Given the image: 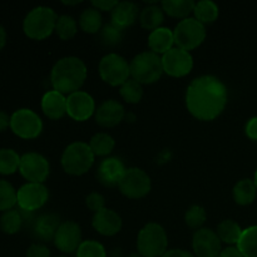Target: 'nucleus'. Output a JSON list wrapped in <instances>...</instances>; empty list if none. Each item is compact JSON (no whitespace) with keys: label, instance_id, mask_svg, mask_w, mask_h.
Segmentation results:
<instances>
[{"label":"nucleus","instance_id":"nucleus-1","mask_svg":"<svg viewBox=\"0 0 257 257\" xmlns=\"http://www.w3.org/2000/svg\"><path fill=\"white\" fill-rule=\"evenodd\" d=\"M227 88L215 75L196 78L186 90V107L188 112L205 122L220 117L227 105Z\"/></svg>","mask_w":257,"mask_h":257},{"label":"nucleus","instance_id":"nucleus-2","mask_svg":"<svg viewBox=\"0 0 257 257\" xmlns=\"http://www.w3.org/2000/svg\"><path fill=\"white\" fill-rule=\"evenodd\" d=\"M87 79V65L78 57L60 58L52 68L50 83L53 89L69 95L78 92Z\"/></svg>","mask_w":257,"mask_h":257},{"label":"nucleus","instance_id":"nucleus-3","mask_svg":"<svg viewBox=\"0 0 257 257\" xmlns=\"http://www.w3.org/2000/svg\"><path fill=\"white\" fill-rule=\"evenodd\" d=\"M58 15L52 8L37 7L30 10L23 22L25 35L33 40H44L55 32Z\"/></svg>","mask_w":257,"mask_h":257},{"label":"nucleus","instance_id":"nucleus-4","mask_svg":"<svg viewBox=\"0 0 257 257\" xmlns=\"http://www.w3.org/2000/svg\"><path fill=\"white\" fill-rule=\"evenodd\" d=\"M131 77L140 84H153L162 77V57L147 50L136 55L130 63Z\"/></svg>","mask_w":257,"mask_h":257},{"label":"nucleus","instance_id":"nucleus-5","mask_svg":"<svg viewBox=\"0 0 257 257\" xmlns=\"http://www.w3.org/2000/svg\"><path fill=\"white\" fill-rule=\"evenodd\" d=\"M94 153L89 143L73 142L68 146L62 155V167L70 176H82L92 168L94 163Z\"/></svg>","mask_w":257,"mask_h":257},{"label":"nucleus","instance_id":"nucleus-6","mask_svg":"<svg viewBox=\"0 0 257 257\" xmlns=\"http://www.w3.org/2000/svg\"><path fill=\"white\" fill-rule=\"evenodd\" d=\"M167 247V232L160 223H147L138 233L137 252L143 257H162L168 251Z\"/></svg>","mask_w":257,"mask_h":257},{"label":"nucleus","instance_id":"nucleus-7","mask_svg":"<svg viewBox=\"0 0 257 257\" xmlns=\"http://www.w3.org/2000/svg\"><path fill=\"white\" fill-rule=\"evenodd\" d=\"M98 72L102 80L112 87H120L131 77V65L125 58L109 53L100 59Z\"/></svg>","mask_w":257,"mask_h":257},{"label":"nucleus","instance_id":"nucleus-8","mask_svg":"<svg viewBox=\"0 0 257 257\" xmlns=\"http://www.w3.org/2000/svg\"><path fill=\"white\" fill-rule=\"evenodd\" d=\"M173 35H175V45H177L180 49L190 52L198 48L205 42L207 32L202 23H200L195 18H187V19L181 20L176 25Z\"/></svg>","mask_w":257,"mask_h":257},{"label":"nucleus","instance_id":"nucleus-9","mask_svg":"<svg viewBox=\"0 0 257 257\" xmlns=\"http://www.w3.org/2000/svg\"><path fill=\"white\" fill-rule=\"evenodd\" d=\"M10 130L23 140H34L43 131V120L34 110L20 108L10 115Z\"/></svg>","mask_w":257,"mask_h":257},{"label":"nucleus","instance_id":"nucleus-10","mask_svg":"<svg viewBox=\"0 0 257 257\" xmlns=\"http://www.w3.org/2000/svg\"><path fill=\"white\" fill-rule=\"evenodd\" d=\"M118 187L123 196L131 200H138L146 197L151 192L152 181L148 173L142 168L131 167L125 170Z\"/></svg>","mask_w":257,"mask_h":257},{"label":"nucleus","instance_id":"nucleus-11","mask_svg":"<svg viewBox=\"0 0 257 257\" xmlns=\"http://www.w3.org/2000/svg\"><path fill=\"white\" fill-rule=\"evenodd\" d=\"M17 198L20 211L32 213L40 210L49 200V191L44 183L28 182L17 191Z\"/></svg>","mask_w":257,"mask_h":257},{"label":"nucleus","instance_id":"nucleus-12","mask_svg":"<svg viewBox=\"0 0 257 257\" xmlns=\"http://www.w3.org/2000/svg\"><path fill=\"white\" fill-rule=\"evenodd\" d=\"M19 172L28 182L44 183L50 173V166L44 156L29 152L22 156Z\"/></svg>","mask_w":257,"mask_h":257},{"label":"nucleus","instance_id":"nucleus-13","mask_svg":"<svg viewBox=\"0 0 257 257\" xmlns=\"http://www.w3.org/2000/svg\"><path fill=\"white\" fill-rule=\"evenodd\" d=\"M163 72L173 78L186 77L191 73L193 68V58L190 52L172 48L170 52L162 55Z\"/></svg>","mask_w":257,"mask_h":257},{"label":"nucleus","instance_id":"nucleus-14","mask_svg":"<svg viewBox=\"0 0 257 257\" xmlns=\"http://www.w3.org/2000/svg\"><path fill=\"white\" fill-rule=\"evenodd\" d=\"M95 102L89 93L78 90L67 97V114L77 122H85L95 114Z\"/></svg>","mask_w":257,"mask_h":257},{"label":"nucleus","instance_id":"nucleus-15","mask_svg":"<svg viewBox=\"0 0 257 257\" xmlns=\"http://www.w3.org/2000/svg\"><path fill=\"white\" fill-rule=\"evenodd\" d=\"M192 248L196 257H218L222 251V242L216 231L202 227L193 235Z\"/></svg>","mask_w":257,"mask_h":257},{"label":"nucleus","instance_id":"nucleus-16","mask_svg":"<svg viewBox=\"0 0 257 257\" xmlns=\"http://www.w3.org/2000/svg\"><path fill=\"white\" fill-rule=\"evenodd\" d=\"M55 247L63 253L77 252L82 241V228L74 221H65L58 228L54 237Z\"/></svg>","mask_w":257,"mask_h":257},{"label":"nucleus","instance_id":"nucleus-17","mask_svg":"<svg viewBox=\"0 0 257 257\" xmlns=\"http://www.w3.org/2000/svg\"><path fill=\"white\" fill-rule=\"evenodd\" d=\"M125 170L127 168H125L124 163L119 158L107 157L98 166V180L105 187H115V186H119Z\"/></svg>","mask_w":257,"mask_h":257},{"label":"nucleus","instance_id":"nucleus-18","mask_svg":"<svg viewBox=\"0 0 257 257\" xmlns=\"http://www.w3.org/2000/svg\"><path fill=\"white\" fill-rule=\"evenodd\" d=\"M95 122L103 128H113L124 119V107L118 100H104L95 110Z\"/></svg>","mask_w":257,"mask_h":257},{"label":"nucleus","instance_id":"nucleus-19","mask_svg":"<svg viewBox=\"0 0 257 257\" xmlns=\"http://www.w3.org/2000/svg\"><path fill=\"white\" fill-rule=\"evenodd\" d=\"M122 217L110 208H103L94 213L92 226L99 235L114 236L122 230Z\"/></svg>","mask_w":257,"mask_h":257},{"label":"nucleus","instance_id":"nucleus-20","mask_svg":"<svg viewBox=\"0 0 257 257\" xmlns=\"http://www.w3.org/2000/svg\"><path fill=\"white\" fill-rule=\"evenodd\" d=\"M42 110L49 119H60L67 114V97L54 89L48 90L42 98Z\"/></svg>","mask_w":257,"mask_h":257},{"label":"nucleus","instance_id":"nucleus-21","mask_svg":"<svg viewBox=\"0 0 257 257\" xmlns=\"http://www.w3.org/2000/svg\"><path fill=\"white\" fill-rule=\"evenodd\" d=\"M140 17L138 7L132 2H118L110 13V23L119 29L124 30L136 23Z\"/></svg>","mask_w":257,"mask_h":257},{"label":"nucleus","instance_id":"nucleus-22","mask_svg":"<svg viewBox=\"0 0 257 257\" xmlns=\"http://www.w3.org/2000/svg\"><path fill=\"white\" fill-rule=\"evenodd\" d=\"M60 225L62 222H60L59 216L54 215V213H45V215L39 216L34 221L33 232L39 241L49 242V241H54L55 233Z\"/></svg>","mask_w":257,"mask_h":257},{"label":"nucleus","instance_id":"nucleus-23","mask_svg":"<svg viewBox=\"0 0 257 257\" xmlns=\"http://www.w3.org/2000/svg\"><path fill=\"white\" fill-rule=\"evenodd\" d=\"M175 45V35L173 32L168 28L161 27L158 29L153 30L148 35V47L151 52L156 54H166L170 52Z\"/></svg>","mask_w":257,"mask_h":257},{"label":"nucleus","instance_id":"nucleus-24","mask_svg":"<svg viewBox=\"0 0 257 257\" xmlns=\"http://www.w3.org/2000/svg\"><path fill=\"white\" fill-rule=\"evenodd\" d=\"M163 22H165V12H163L162 7H160L156 3L147 5L141 10L140 23L143 29L153 32V30L161 28Z\"/></svg>","mask_w":257,"mask_h":257},{"label":"nucleus","instance_id":"nucleus-25","mask_svg":"<svg viewBox=\"0 0 257 257\" xmlns=\"http://www.w3.org/2000/svg\"><path fill=\"white\" fill-rule=\"evenodd\" d=\"M233 200L240 206H248L255 201L257 195V187L253 180L243 178L238 181L232 191Z\"/></svg>","mask_w":257,"mask_h":257},{"label":"nucleus","instance_id":"nucleus-26","mask_svg":"<svg viewBox=\"0 0 257 257\" xmlns=\"http://www.w3.org/2000/svg\"><path fill=\"white\" fill-rule=\"evenodd\" d=\"M195 2L192 0H166L161 3L163 12L171 18L177 19H187L195 9Z\"/></svg>","mask_w":257,"mask_h":257},{"label":"nucleus","instance_id":"nucleus-27","mask_svg":"<svg viewBox=\"0 0 257 257\" xmlns=\"http://www.w3.org/2000/svg\"><path fill=\"white\" fill-rule=\"evenodd\" d=\"M79 27L87 34H98L102 29V14L99 10L93 7L83 10L79 17Z\"/></svg>","mask_w":257,"mask_h":257},{"label":"nucleus","instance_id":"nucleus-28","mask_svg":"<svg viewBox=\"0 0 257 257\" xmlns=\"http://www.w3.org/2000/svg\"><path fill=\"white\" fill-rule=\"evenodd\" d=\"M242 228L236 221L225 220L217 226V236L220 237L221 242H225L227 245H237L242 235Z\"/></svg>","mask_w":257,"mask_h":257},{"label":"nucleus","instance_id":"nucleus-29","mask_svg":"<svg viewBox=\"0 0 257 257\" xmlns=\"http://www.w3.org/2000/svg\"><path fill=\"white\" fill-rule=\"evenodd\" d=\"M114 138L104 132L95 133L89 141V147L95 157H107L114 150Z\"/></svg>","mask_w":257,"mask_h":257},{"label":"nucleus","instance_id":"nucleus-30","mask_svg":"<svg viewBox=\"0 0 257 257\" xmlns=\"http://www.w3.org/2000/svg\"><path fill=\"white\" fill-rule=\"evenodd\" d=\"M193 14H195V19L202 23L203 25L211 24L217 20L218 15H220V9L216 3L210 2V0H201L195 4Z\"/></svg>","mask_w":257,"mask_h":257},{"label":"nucleus","instance_id":"nucleus-31","mask_svg":"<svg viewBox=\"0 0 257 257\" xmlns=\"http://www.w3.org/2000/svg\"><path fill=\"white\" fill-rule=\"evenodd\" d=\"M236 247L243 257H257V226H250L242 231Z\"/></svg>","mask_w":257,"mask_h":257},{"label":"nucleus","instance_id":"nucleus-32","mask_svg":"<svg viewBox=\"0 0 257 257\" xmlns=\"http://www.w3.org/2000/svg\"><path fill=\"white\" fill-rule=\"evenodd\" d=\"M24 218L20 211L18 210H9L3 212L0 217V230L7 235H15L22 228Z\"/></svg>","mask_w":257,"mask_h":257},{"label":"nucleus","instance_id":"nucleus-33","mask_svg":"<svg viewBox=\"0 0 257 257\" xmlns=\"http://www.w3.org/2000/svg\"><path fill=\"white\" fill-rule=\"evenodd\" d=\"M22 156L18 155L12 148L0 150V175L9 176L19 171Z\"/></svg>","mask_w":257,"mask_h":257},{"label":"nucleus","instance_id":"nucleus-34","mask_svg":"<svg viewBox=\"0 0 257 257\" xmlns=\"http://www.w3.org/2000/svg\"><path fill=\"white\" fill-rule=\"evenodd\" d=\"M78 32V23L70 15H60L58 17L55 24V34L62 40H70L75 37Z\"/></svg>","mask_w":257,"mask_h":257},{"label":"nucleus","instance_id":"nucleus-35","mask_svg":"<svg viewBox=\"0 0 257 257\" xmlns=\"http://www.w3.org/2000/svg\"><path fill=\"white\" fill-rule=\"evenodd\" d=\"M98 34H99L98 40H99L100 44L108 48L117 47L123 40V30L113 25L112 23L105 24Z\"/></svg>","mask_w":257,"mask_h":257},{"label":"nucleus","instance_id":"nucleus-36","mask_svg":"<svg viewBox=\"0 0 257 257\" xmlns=\"http://www.w3.org/2000/svg\"><path fill=\"white\" fill-rule=\"evenodd\" d=\"M119 94L130 104H137V103L141 102L143 97L142 84H140L135 79L130 78L124 84L120 85Z\"/></svg>","mask_w":257,"mask_h":257},{"label":"nucleus","instance_id":"nucleus-37","mask_svg":"<svg viewBox=\"0 0 257 257\" xmlns=\"http://www.w3.org/2000/svg\"><path fill=\"white\" fill-rule=\"evenodd\" d=\"M18 203L17 190L10 182L0 180V211L5 212L14 208Z\"/></svg>","mask_w":257,"mask_h":257},{"label":"nucleus","instance_id":"nucleus-38","mask_svg":"<svg viewBox=\"0 0 257 257\" xmlns=\"http://www.w3.org/2000/svg\"><path fill=\"white\" fill-rule=\"evenodd\" d=\"M206 220H207V213H206V210L202 207V206L193 205L186 211L185 215V221L186 225L188 226L192 230H200L202 228V226L205 225Z\"/></svg>","mask_w":257,"mask_h":257},{"label":"nucleus","instance_id":"nucleus-39","mask_svg":"<svg viewBox=\"0 0 257 257\" xmlns=\"http://www.w3.org/2000/svg\"><path fill=\"white\" fill-rule=\"evenodd\" d=\"M77 257H107V251L104 246L95 240H87L83 241L80 246L78 247Z\"/></svg>","mask_w":257,"mask_h":257},{"label":"nucleus","instance_id":"nucleus-40","mask_svg":"<svg viewBox=\"0 0 257 257\" xmlns=\"http://www.w3.org/2000/svg\"><path fill=\"white\" fill-rule=\"evenodd\" d=\"M85 206L88 207V210L93 211L95 213L105 208V198L100 193L92 192L85 197Z\"/></svg>","mask_w":257,"mask_h":257},{"label":"nucleus","instance_id":"nucleus-41","mask_svg":"<svg viewBox=\"0 0 257 257\" xmlns=\"http://www.w3.org/2000/svg\"><path fill=\"white\" fill-rule=\"evenodd\" d=\"M27 257H52L50 250L43 243H33L27 251Z\"/></svg>","mask_w":257,"mask_h":257},{"label":"nucleus","instance_id":"nucleus-42","mask_svg":"<svg viewBox=\"0 0 257 257\" xmlns=\"http://www.w3.org/2000/svg\"><path fill=\"white\" fill-rule=\"evenodd\" d=\"M118 4V2H114V0H94L92 2V7L98 9L99 12H110L114 9L115 5Z\"/></svg>","mask_w":257,"mask_h":257},{"label":"nucleus","instance_id":"nucleus-43","mask_svg":"<svg viewBox=\"0 0 257 257\" xmlns=\"http://www.w3.org/2000/svg\"><path fill=\"white\" fill-rule=\"evenodd\" d=\"M245 133L250 140L257 141V117H252L246 123Z\"/></svg>","mask_w":257,"mask_h":257},{"label":"nucleus","instance_id":"nucleus-44","mask_svg":"<svg viewBox=\"0 0 257 257\" xmlns=\"http://www.w3.org/2000/svg\"><path fill=\"white\" fill-rule=\"evenodd\" d=\"M162 257H196L191 252L186 250H180V248H173V250H168Z\"/></svg>","mask_w":257,"mask_h":257},{"label":"nucleus","instance_id":"nucleus-45","mask_svg":"<svg viewBox=\"0 0 257 257\" xmlns=\"http://www.w3.org/2000/svg\"><path fill=\"white\" fill-rule=\"evenodd\" d=\"M218 257H243V256L236 246H230V247H226L225 250L221 251L220 256Z\"/></svg>","mask_w":257,"mask_h":257},{"label":"nucleus","instance_id":"nucleus-46","mask_svg":"<svg viewBox=\"0 0 257 257\" xmlns=\"http://www.w3.org/2000/svg\"><path fill=\"white\" fill-rule=\"evenodd\" d=\"M10 127V117L4 110H0V133L5 132Z\"/></svg>","mask_w":257,"mask_h":257},{"label":"nucleus","instance_id":"nucleus-47","mask_svg":"<svg viewBox=\"0 0 257 257\" xmlns=\"http://www.w3.org/2000/svg\"><path fill=\"white\" fill-rule=\"evenodd\" d=\"M5 43H7V32H5L4 27L0 24V50L5 47Z\"/></svg>","mask_w":257,"mask_h":257},{"label":"nucleus","instance_id":"nucleus-48","mask_svg":"<svg viewBox=\"0 0 257 257\" xmlns=\"http://www.w3.org/2000/svg\"><path fill=\"white\" fill-rule=\"evenodd\" d=\"M80 2H63V4H65V5H77V4H79Z\"/></svg>","mask_w":257,"mask_h":257},{"label":"nucleus","instance_id":"nucleus-49","mask_svg":"<svg viewBox=\"0 0 257 257\" xmlns=\"http://www.w3.org/2000/svg\"><path fill=\"white\" fill-rule=\"evenodd\" d=\"M128 257H143V256L141 255V253H138V252H133V253H131V255Z\"/></svg>","mask_w":257,"mask_h":257},{"label":"nucleus","instance_id":"nucleus-50","mask_svg":"<svg viewBox=\"0 0 257 257\" xmlns=\"http://www.w3.org/2000/svg\"><path fill=\"white\" fill-rule=\"evenodd\" d=\"M253 182H255V185H256V187H257V170H256V172H255V177H253Z\"/></svg>","mask_w":257,"mask_h":257},{"label":"nucleus","instance_id":"nucleus-51","mask_svg":"<svg viewBox=\"0 0 257 257\" xmlns=\"http://www.w3.org/2000/svg\"><path fill=\"white\" fill-rule=\"evenodd\" d=\"M59 257H64V256H59Z\"/></svg>","mask_w":257,"mask_h":257}]
</instances>
